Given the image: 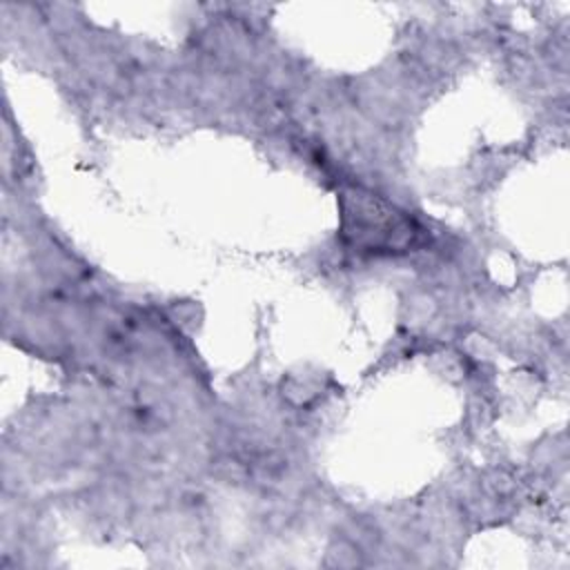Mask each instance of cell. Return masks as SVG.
<instances>
[{
    "label": "cell",
    "instance_id": "obj_1",
    "mask_svg": "<svg viewBox=\"0 0 570 570\" xmlns=\"http://www.w3.org/2000/svg\"><path fill=\"white\" fill-rule=\"evenodd\" d=\"M347 216V232L372 247H396L410 232L407 220L372 198H358L356 214Z\"/></svg>",
    "mask_w": 570,
    "mask_h": 570
}]
</instances>
